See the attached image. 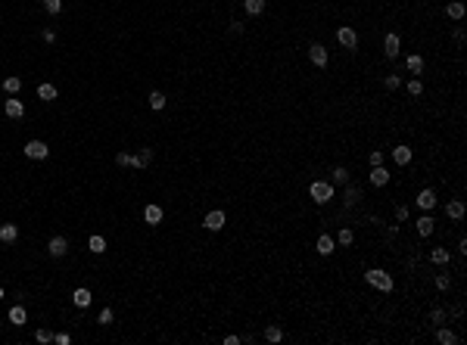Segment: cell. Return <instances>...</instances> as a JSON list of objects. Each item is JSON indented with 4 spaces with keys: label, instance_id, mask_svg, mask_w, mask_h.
<instances>
[{
    "label": "cell",
    "instance_id": "28",
    "mask_svg": "<svg viewBox=\"0 0 467 345\" xmlns=\"http://www.w3.org/2000/svg\"><path fill=\"white\" fill-rule=\"evenodd\" d=\"M88 246H90L93 255H103V252H106V240L97 233V237H90V240H88Z\"/></svg>",
    "mask_w": 467,
    "mask_h": 345
},
{
    "label": "cell",
    "instance_id": "3",
    "mask_svg": "<svg viewBox=\"0 0 467 345\" xmlns=\"http://www.w3.org/2000/svg\"><path fill=\"white\" fill-rule=\"evenodd\" d=\"M336 41H339L346 50H355V47H358V35H355L352 25H339V28H336Z\"/></svg>",
    "mask_w": 467,
    "mask_h": 345
},
{
    "label": "cell",
    "instance_id": "27",
    "mask_svg": "<svg viewBox=\"0 0 467 345\" xmlns=\"http://www.w3.org/2000/svg\"><path fill=\"white\" fill-rule=\"evenodd\" d=\"M165 103H168V100H165L162 90H153V94H150V109H156V112H159V109H165Z\"/></svg>",
    "mask_w": 467,
    "mask_h": 345
},
{
    "label": "cell",
    "instance_id": "8",
    "mask_svg": "<svg viewBox=\"0 0 467 345\" xmlns=\"http://www.w3.org/2000/svg\"><path fill=\"white\" fill-rule=\"evenodd\" d=\"M224 224H227V218H224V212H222V208L209 212V215H206V221H202V227H206V230H222Z\"/></svg>",
    "mask_w": 467,
    "mask_h": 345
},
{
    "label": "cell",
    "instance_id": "32",
    "mask_svg": "<svg viewBox=\"0 0 467 345\" xmlns=\"http://www.w3.org/2000/svg\"><path fill=\"white\" fill-rule=\"evenodd\" d=\"M408 94H411V97H421V94H423V81H421V78H411V81H408Z\"/></svg>",
    "mask_w": 467,
    "mask_h": 345
},
{
    "label": "cell",
    "instance_id": "1",
    "mask_svg": "<svg viewBox=\"0 0 467 345\" xmlns=\"http://www.w3.org/2000/svg\"><path fill=\"white\" fill-rule=\"evenodd\" d=\"M364 280H368L374 289H380V292H393V277H389L386 271H380V267H371V271L364 274Z\"/></svg>",
    "mask_w": 467,
    "mask_h": 345
},
{
    "label": "cell",
    "instance_id": "13",
    "mask_svg": "<svg viewBox=\"0 0 467 345\" xmlns=\"http://www.w3.org/2000/svg\"><path fill=\"white\" fill-rule=\"evenodd\" d=\"M143 221H147L150 227H156L159 221H162V208H159V205H147V208H143Z\"/></svg>",
    "mask_w": 467,
    "mask_h": 345
},
{
    "label": "cell",
    "instance_id": "4",
    "mask_svg": "<svg viewBox=\"0 0 467 345\" xmlns=\"http://www.w3.org/2000/svg\"><path fill=\"white\" fill-rule=\"evenodd\" d=\"M399 50H402V38H399V31H389L383 38V53L386 60H399Z\"/></svg>",
    "mask_w": 467,
    "mask_h": 345
},
{
    "label": "cell",
    "instance_id": "44",
    "mask_svg": "<svg viewBox=\"0 0 467 345\" xmlns=\"http://www.w3.org/2000/svg\"><path fill=\"white\" fill-rule=\"evenodd\" d=\"M396 218H399V221H408V205H399L396 208Z\"/></svg>",
    "mask_w": 467,
    "mask_h": 345
},
{
    "label": "cell",
    "instance_id": "26",
    "mask_svg": "<svg viewBox=\"0 0 467 345\" xmlns=\"http://www.w3.org/2000/svg\"><path fill=\"white\" fill-rule=\"evenodd\" d=\"M150 162H153V149H150V146H147V149H140V153L134 156V168H147Z\"/></svg>",
    "mask_w": 467,
    "mask_h": 345
},
{
    "label": "cell",
    "instance_id": "46",
    "mask_svg": "<svg viewBox=\"0 0 467 345\" xmlns=\"http://www.w3.org/2000/svg\"><path fill=\"white\" fill-rule=\"evenodd\" d=\"M464 38H467L464 28H455V44H464Z\"/></svg>",
    "mask_w": 467,
    "mask_h": 345
},
{
    "label": "cell",
    "instance_id": "16",
    "mask_svg": "<svg viewBox=\"0 0 467 345\" xmlns=\"http://www.w3.org/2000/svg\"><path fill=\"white\" fill-rule=\"evenodd\" d=\"M405 65H408L411 75H423V56L421 53H411L408 60H405Z\"/></svg>",
    "mask_w": 467,
    "mask_h": 345
},
{
    "label": "cell",
    "instance_id": "19",
    "mask_svg": "<svg viewBox=\"0 0 467 345\" xmlns=\"http://www.w3.org/2000/svg\"><path fill=\"white\" fill-rule=\"evenodd\" d=\"M433 224H436V221H433L430 215H421L414 227H418V233H421V237H430V233H433Z\"/></svg>",
    "mask_w": 467,
    "mask_h": 345
},
{
    "label": "cell",
    "instance_id": "5",
    "mask_svg": "<svg viewBox=\"0 0 467 345\" xmlns=\"http://www.w3.org/2000/svg\"><path fill=\"white\" fill-rule=\"evenodd\" d=\"M25 156H28V159H47L50 156V146L44 140H28V143H25Z\"/></svg>",
    "mask_w": 467,
    "mask_h": 345
},
{
    "label": "cell",
    "instance_id": "7",
    "mask_svg": "<svg viewBox=\"0 0 467 345\" xmlns=\"http://www.w3.org/2000/svg\"><path fill=\"white\" fill-rule=\"evenodd\" d=\"M47 252H50V258H63L66 252H69V240H66V237H50Z\"/></svg>",
    "mask_w": 467,
    "mask_h": 345
},
{
    "label": "cell",
    "instance_id": "33",
    "mask_svg": "<svg viewBox=\"0 0 467 345\" xmlns=\"http://www.w3.org/2000/svg\"><path fill=\"white\" fill-rule=\"evenodd\" d=\"M430 324H436V326L445 324V311H443V308H433V311H430Z\"/></svg>",
    "mask_w": 467,
    "mask_h": 345
},
{
    "label": "cell",
    "instance_id": "24",
    "mask_svg": "<svg viewBox=\"0 0 467 345\" xmlns=\"http://www.w3.org/2000/svg\"><path fill=\"white\" fill-rule=\"evenodd\" d=\"M280 339H284V330H280L277 324H271V326H265V342H271V345H277Z\"/></svg>",
    "mask_w": 467,
    "mask_h": 345
},
{
    "label": "cell",
    "instance_id": "18",
    "mask_svg": "<svg viewBox=\"0 0 467 345\" xmlns=\"http://www.w3.org/2000/svg\"><path fill=\"white\" fill-rule=\"evenodd\" d=\"M90 299H93V296H90V289H75V292H72L75 308H88V305H90Z\"/></svg>",
    "mask_w": 467,
    "mask_h": 345
},
{
    "label": "cell",
    "instance_id": "38",
    "mask_svg": "<svg viewBox=\"0 0 467 345\" xmlns=\"http://www.w3.org/2000/svg\"><path fill=\"white\" fill-rule=\"evenodd\" d=\"M383 84H386V90H399V84H402V78H399V75H386V78H383Z\"/></svg>",
    "mask_w": 467,
    "mask_h": 345
},
{
    "label": "cell",
    "instance_id": "45",
    "mask_svg": "<svg viewBox=\"0 0 467 345\" xmlns=\"http://www.w3.org/2000/svg\"><path fill=\"white\" fill-rule=\"evenodd\" d=\"M231 35H243V22H231Z\"/></svg>",
    "mask_w": 467,
    "mask_h": 345
},
{
    "label": "cell",
    "instance_id": "37",
    "mask_svg": "<svg viewBox=\"0 0 467 345\" xmlns=\"http://www.w3.org/2000/svg\"><path fill=\"white\" fill-rule=\"evenodd\" d=\"M448 286H452V277H448V274H436V289H443V292H445Z\"/></svg>",
    "mask_w": 467,
    "mask_h": 345
},
{
    "label": "cell",
    "instance_id": "12",
    "mask_svg": "<svg viewBox=\"0 0 467 345\" xmlns=\"http://www.w3.org/2000/svg\"><path fill=\"white\" fill-rule=\"evenodd\" d=\"M19 240V227L16 224H0V243H16Z\"/></svg>",
    "mask_w": 467,
    "mask_h": 345
},
{
    "label": "cell",
    "instance_id": "35",
    "mask_svg": "<svg viewBox=\"0 0 467 345\" xmlns=\"http://www.w3.org/2000/svg\"><path fill=\"white\" fill-rule=\"evenodd\" d=\"M97 324H100V326H109V324H112V308H103V311H100Z\"/></svg>",
    "mask_w": 467,
    "mask_h": 345
},
{
    "label": "cell",
    "instance_id": "21",
    "mask_svg": "<svg viewBox=\"0 0 467 345\" xmlns=\"http://www.w3.org/2000/svg\"><path fill=\"white\" fill-rule=\"evenodd\" d=\"M315 249L321 252V255H334V240H330L327 233H321V237H318V243H315Z\"/></svg>",
    "mask_w": 467,
    "mask_h": 345
},
{
    "label": "cell",
    "instance_id": "31",
    "mask_svg": "<svg viewBox=\"0 0 467 345\" xmlns=\"http://www.w3.org/2000/svg\"><path fill=\"white\" fill-rule=\"evenodd\" d=\"M336 240H339V246H352V240H355V233L349 230V227H343V230H339V237H336Z\"/></svg>",
    "mask_w": 467,
    "mask_h": 345
},
{
    "label": "cell",
    "instance_id": "25",
    "mask_svg": "<svg viewBox=\"0 0 467 345\" xmlns=\"http://www.w3.org/2000/svg\"><path fill=\"white\" fill-rule=\"evenodd\" d=\"M436 339L443 342V345H455V342H458V336H455L452 330H448V326H443V324H439V333H436Z\"/></svg>",
    "mask_w": 467,
    "mask_h": 345
},
{
    "label": "cell",
    "instance_id": "10",
    "mask_svg": "<svg viewBox=\"0 0 467 345\" xmlns=\"http://www.w3.org/2000/svg\"><path fill=\"white\" fill-rule=\"evenodd\" d=\"M414 203H418V205L423 208V212H430V208L436 205V193H433V190H421V193H418V199H414Z\"/></svg>",
    "mask_w": 467,
    "mask_h": 345
},
{
    "label": "cell",
    "instance_id": "48",
    "mask_svg": "<svg viewBox=\"0 0 467 345\" xmlns=\"http://www.w3.org/2000/svg\"><path fill=\"white\" fill-rule=\"evenodd\" d=\"M0 299H3V286H0Z\"/></svg>",
    "mask_w": 467,
    "mask_h": 345
},
{
    "label": "cell",
    "instance_id": "11",
    "mask_svg": "<svg viewBox=\"0 0 467 345\" xmlns=\"http://www.w3.org/2000/svg\"><path fill=\"white\" fill-rule=\"evenodd\" d=\"M445 215L452 218V221H461V218H464V203H461V199H448Z\"/></svg>",
    "mask_w": 467,
    "mask_h": 345
},
{
    "label": "cell",
    "instance_id": "17",
    "mask_svg": "<svg viewBox=\"0 0 467 345\" xmlns=\"http://www.w3.org/2000/svg\"><path fill=\"white\" fill-rule=\"evenodd\" d=\"M25 317H28L25 314V305H13L10 308V324L13 326H25Z\"/></svg>",
    "mask_w": 467,
    "mask_h": 345
},
{
    "label": "cell",
    "instance_id": "34",
    "mask_svg": "<svg viewBox=\"0 0 467 345\" xmlns=\"http://www.w3.org/2000/svg\"><path fill=\"white\" fill-rule=\"evenodd\" d=\"M44 10H47L50 16H56L59 10H63V0H44Z\"/></svg>",
    "mask_w": 467,
    "mask_h": 345
},
{
    "label": "cell",
    "instance_id": "36",
    "mask_svg": "<svg viewBox=\"0 0 467 345\" xmlns=\"http://www.w3.org/2000/svg\"><path fill=\"white\" fill-rule=\"evenodd\" d=\"M334 183H349V171L346 168H334Z\"/></svg>",
    "mask_w": 467,
    "mask_h": 345
},
{
    "label": "cell",
    "instance_id": "43",
    "mask_svg": "<svg viewBox=\"0 0 467 345\" xmlns=\"http://www.w3.org/2000/svg\"><path fill=\"white\" fill-rule=\"evenodd\" d=\"M53 342H59V345H69V342H72V336H69V333H56V336H53Z\"/></svg>",
    "mask_w": 467,
    "mask_h": 345
},
{
    "label": "cell",
    "instance_id": "40",
    "mask_svg": "<svg viewBox=\"0 0 467 345\" xmlns=\"http://www.w3.org/2000/svg\"><path fill=\"white\" fill-rule=\"evenodd\" d=\"M35 339L47 345V342H53V333H50V330H38V333H35Z\"/></svg>",
    "mask_w": 467,
    "mask_h": 345
},
{
    "label": "cell",
    "instance_id": "42",
    "mask_svg": "<svg viewBox=\"0 0 467 345\" xmlns=\"http://www.w3.org/2000/svg\"><path fill=\"white\" fill-rule=\"evenodd\" d=\"M41 38H44L47 44H53V41H56V31H53V28H44V31H41Z\"/></svg>",
    "mask_w": 467,
    "mask_h": 345
},
{
    "label": "cell",
    "instance_id": "29",
    "mask_svg": "<svg viewBox=\"0 0 467 345\" xmlns=\"http://www.w3.org/2000/svg\"><path fill=\"white\" fill-rule=\"evenodd\" d=\"M38 97L50 103V100H56V87H53V84H41V87H38Z\"/></svg>",
    "mask_w": 467,
    "mask_h": 345
},
{
    "label": "cell",
    "instance_id": "15",
    "mask_svg": "<svg viewBox=\"0 0 467 345\" xmlns=\"http://www.w3.org/2000/svg\"><path fill=\"white\" fill-rule=\"evenodd\" d=\"M448 258H452V252H448L445 246H436V249L430 252V262H433V264H448Z\"/></svg>",
    "mask_w": 467,
    "mask_h": 345
},
{
    "label": "cell",
    "instance_id": "22",
    "mask_svg": "<svg viewBox=\"0 0 467 345\" xmlns=\"http://www.w3.org/2000/svg\"><path fill=\"white\" fill-rule=\"evenodd\" d=\"M393 162H396V165H408V162H411V149H408V146H396V149H393Z\"/></svg>",
    "mask_w": 467,
    "mask_h": 345
},
{
    "label": "cell",
    "instance_id": "47",
    "mask_svg": "<svg viewBox=\"0 0 467 345\" xmlns=\"http://www.w3.org/2000/svg\"><path fill=\"white\" fill-rule=\"evenodd\" d=\"M240 342H243L240 336H224V345H240Z\"/></svg>",
    "mask_w": 467,
    "mask_h": 345
},
{
    "label": "cell",
    "instance_id": "41",
    "mask_svg": "<svg viewBox=\"0 0 467 345\" xmlns=\"http://www.w3.org/2000/svg\"><path fill=\"white\" fill-rule=\"evenodd\" d=\"M368 162H371V168H374V165H383V153H377V149H374V153L368 156Z\"/></svg>",
    "mask_w": 467,
    "mask_h": 345
},
{
    "label": "cell",
    "instance_id": "39",
    "mask_svg": "<svg viewBox=\"0 0 467 345\" xmlns=\"http://www.w3.org/2000/svg\"><path fill=\"white\" fill-rule=\"evenodd\" d=\"M115 162L122 165V168H128V165H134V156H131V153H118V156H115Z\"/></svg>",
    "mask_w": 467,
    "mask_h": 345
},
{
    "label": "cell",
    "instance_id": "6",
    "mask_svg": "<svg viewBox=\"0 0 467 345\" xmlns=\"http://www.w3.org/2000/svg\"><path fill=\"white\" fill-rule=\"evenodd\" d=\"M309 60L318 65V69H324V65L330 62V53H327V47L324 44H311L309 47Z\"/></svg>",
    "mask_w": 467,
    "mask_h": 345
},
{
    "label": "cell",
    "instance_id": "14",
    "mask_svg": "<svg viewBox=\"0 0 467 345\" xmlns=\"http://www.w3.org/2000/svg\"><path fill=\"white\" fill-rule=\"evenodd\" d=\"M3 112L10 115V119H22V115H25V106H22V100H6Z\"/></svg>",
    "mask_w": 467,
    "mask_h": 345
},
{
    "label": "cell",
    "instance_id": "30",
    "mask_svg": "<svg viewBox=\"0 0 467 345\" xmlns=\"http://www.w3.org/2000/svg\"><path fill=\"white\" fill-rule=\"evenodd\" d=\"M19 87H22V78H3V90H6V94H19Z\"/></svg>",
    "mask_w": 467,
    "mask_h": 345
},
{
    "label": "cell",
    "instance_id": "9",
    "mask_svg": "<svg viewBox=\"0 0 467 345\" xmlns=\"http://www.w3.org/2000/svg\"><path fill=\"white\" fill-rule=\"evenodd\" d=\"M371 183H374V187H386V183H389V171L383 165H374L371 168Z\"/></svg>",
    "mask_w": 467,
    "mask_h": 345
},
{
    "label": "cell",
    "instance_id": "23",
    "mask_svg": "<svg viewBox=\"0 0 467 345\" xmlns=\"http://www.w3.org/2000/svg\"><path fill=\"white\" fill-rule=\"evenodd\" d=\"M243 10L249 16H262L265 13V0H243Z\"/></svg>",
    "mask_w": 467,
    "mask_h": 345
},
{
    "label": "cell",
    "instance_id": "20",
    "mask_svg": "<svg viewBox=\"0 0 467 345\" xmlns=\"http://www.w3.org/2000/svg\"><path fill=\"white\" fill-rule=\"evenodd\" d=\"M445 16H448V19H464V3H461V0H448Z\"/></svg>",
    "mask_w": 467,
    "mask_h": 345
},
{
    "label": "cell",
    "instance_id": "2",
    "mask_svg": "<svg viewBox=\"0 0 467 345\" xmlns=\"http://www.w3.org/2000/svg\"><path fill=\"white\" fill-rule=\"evenodd\" d=\"M309 193H311V199H315L318 205H327L330 199H334V183L330 181H311Z\"/></svg>",
    "mask_w": 467,
    "mask_h": 345
}]
</instances>
